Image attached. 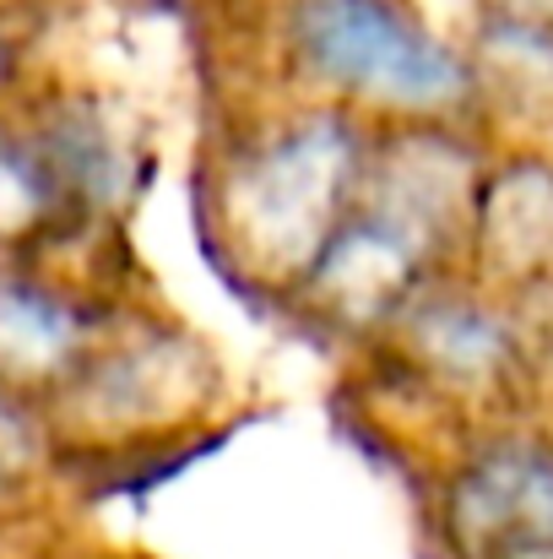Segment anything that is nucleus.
Wrapping results in <instances>:
<instances>
[{"label":"nucleus","instance_id":"nucleus-1","mask_svg":"<svg viewBox=\"0 0 553 559\" xmlns=\"http://www.w3.org/2000/svg\"><path fill=\"white\" fill-rule=\"evenodd\" d=\"M374 126L380 120L348 104L304 93V104L261 120L239 147H228L206 206L228 266L255 277L261 294L288 299L321 245L359 206Z\"/></svg>","mask_w":553,"mask_h":559},{"label":"nucleus","instance_id":"nucleus-2","mask_svg":"<svg viewBox=\"0 0 553 559\" xmlns=\"http://www.w3.org/2000/svg\"><path fill=\"white\" fill-rule=\"evenodd\" d=\"M369 348L456 435L543 407L553 374V316L456 266L423 283Z\"/></svg>","mask_w":553,"mask_h":559},{"label":"nucleus","instance_id":"nucleus-3","mask_svg":"<svg viewBox=\"0 0 553 559\" xmlns=\"http://www.w3.org/2000/svg\"><path fill=\"white\" fill-rule=\"evenodd\" d=\"M272 38L310 98L348 104L380 126H483L472 60L461 38L423 11V0H277Z\"/></svg>","mask_w":553,"mask_h":559},{"label":"nucleus","instance_id":"nucleus-4","mask_svg":"<svg viewBox=\"0 0 553 559\" xmlns=\"http://www.w3.org/2000/svg\"><path fill=\"white\" fill-rule=\"evenodd\" d=\"M445 559H532L553 544V424L543 407L456 435L434 467Z\"/></svg>","mask_w":553,"mask_h":559},{"label":"nucleus","instance_id":"nucleus-5","mask_svg":"<svg viewBox=\"0 0 553 559\" xmlns=\"http://www.w3.org/2000/svg\"><path fill=\"white\" fill-rule=\"evenodd\" d=\"M467 272L553 316V147L494 142L472 195Z\"/></svg>","mask_w":553,"mask_h":559},{"label":"nucleus","instance_id":"nucleus-6","mask_svg":"<svg viewBox=\"0 0 553 559\" xmlns=\"http://www.w3.org/2000/svg\"><path fill=\"white\" fill-rule=\"evenodd\" d=\"M115 310L44 272L33 255L0 250V380L44 407L76 380Z\"/></svg>","mask_w":553,"mask_h":559},{"label":"nucleus","instance_id":"nucleus-7","mask_svg":"<svg viewBox=\"0 0 553 559\" xmlns=\"http://www.w3.org/2000/svg\"><path fill=\"white\" fill-rule=\"evenodd\" d=\"M87 228V212L55 175L33 126L0 120V250L38 255L60 234Z\"/></svg>","mask_w":553,"mask_h":559},{"label":"nucleus","instance_id":"nucleus-8","mask_svg":"<svg viewBox=\"0 0 553 559\" xmlns=\"http://www.w3.org/2000/svg\"><path fill=\"white\" fill-rule=\"evenodd\" d=\"M55 467H60L55 413L38 396L0 380V506L38 489Z\"/></svg>","mask_w":553,"mask_h":559},{"label":"nucleus","instance_id":"nucleus-9","mask_svg":"<svg viewBox=\"0 0 553 559\" xmlns=\"http://www.w3.org/2000/svg\"><path fill=\"white\" fill-rule=\"evenodd\" d=\"M16 71H22V33H16L5 0H0V98L16 87Z\"/></svg>","mask_w":553,"mask_h":559},{"label":"nucleus","instance_id":"nucleus-10","mask_svg":"<svg viewBox=\"0 0 553 559\" xmlns=\"http://www.w3.org/2000/svg\"><path fill=\"white\" fill-rule=\"evenodd\" d=\"M76 559H142V555H115V549L104 555V549H93V555H76Z\"/></svg>","mask_w":553,"mask_h":559}]
</instances>
